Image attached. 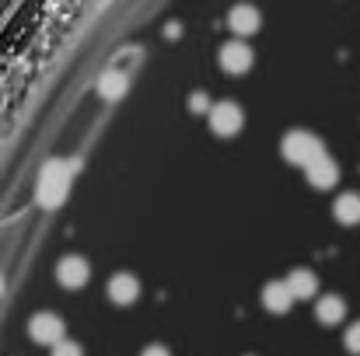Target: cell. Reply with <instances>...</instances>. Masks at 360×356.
Returning <instances> with one entry per match:
<instances>
[{
	"label": "cell",
	"mask_w": 360,
	"mask_h": 356,
	"mask_svg": "<svg viewBox=\"0 0 360 356\" xmlns=\"http://www.w3.org/2000/svg\"><path fill=\"white\" fill-rule=\"evenodd\" d=\"M70 185H74V164L70 161H49L42 168V175H39V192L35 196L46 210H53L67 199Z\"/></svg>",
	"instance_id": "cell-1"
},
{
	"label": "cell",
	"mask_w": 360,
	"mask_h": 356,
	"mask_svg": "<svg viewBox=\"0 0 360 356\" xmlns=\"http://www.w3.org/2000/svg\"><path fill=\"white\" fill-rule=\"evenodd\" d=\"M280 154L290 161V164H297V168H311L319 157H326V143H322V136H315V133H308V129H290L283 140H280Z\"/></svg>",
	"instance_id": "cell-2"
},
{
	"label": "cell",
	"mask_w": 360,
	"mask_h": 356,
	"mask_svg": "<svg viewBox=\"0 0 360 356\" xmlns=\"http://www.w3.org/2000/svg\"><path fill=\"white\" fill-rule=\"evenodd\" d=\"M28 336H32L39 346H60V343L67 339V325H63L60 315L42 311V315H32V318H28Z\"/></svg>",
	"instance_id": "cell-3"
},
{
	"label": "cell",
	"mask_w": 360,
	"mask_h": 356,
	"mask_svg": "<svg viewBox=\"0 0 360 356\" xmlns=\"http://www.w3.org/2000/svg\"><path fill=\"white\" fill-rule=\"evenodd\" d=\"M241 126H245V112H241L238 102H217V105L210 109V129H214L217 136L231 140V136L241 133Z\"/></svg>",
	"instance_id": "cell-4"
},
{
	"label": "cell",
	"mask_w": 360,
	"mask_h": 356,
	"mask_svg": "<svg viewBox=\"0 0 360 356\" xmlns=\"http://www.w3.org/2000/svg\"><path fill=\"white\" fill-rule=\"evenodd\" d=\"M56 279H60V286H67V290H81V286L91 279V265H88V258H81V255H67V258H60V262H56Z\"/></svg>",
	"instance_id": "cell-5"
},
{
	"label": "cell",
	"mask_w": 360,
	"mask_h": 356,
	"mask_svg": "<svg viewBox=\"0 0 360 356\" xmlns=\"http://www.w3.org/2000/svg\"><path fill=\"white\" fill-rule=\"evenodd\" d=\"M252 63H255V56H252V49H248L241 39H231V42L221 46V70H224V74H231V77L248 74Z\"/></svg>",
	"instance_id": "cell-6"
},
{
	"label": "cell",
	"mask_w": 360,
	"mask_h": 356,
	"mask_svg": "<svg viewBox=\"0 0 360 356\" xmlns=\"http://www.w3.org/2000/svg\"><path fill=\"white\" fill-rule=\"evenodd\" d=\"M228 28H231L238 39L255 35V32L262 28V14H259V7H252V4H238V7H231V11H228Z\"/></svg>",
	"instance_id": "cell-7"
},
{
	"label": "cell",
	"mask_w": 360,
	"mask_h": 356,
	"mask_svg": "<svg viewBox=\"0 0 360 356\" xmlns=\"http://www.w3.org/2000/svg\"><path fill=\"white\" fill-rule=\"evenodd\" d=\"M290 304H294V294H290L287 279H276V283H266L262 286V308L269 315H287Z\"/></svg>",
	"instance_id": "cell-8"
},
{
	"label": "cell",
	"mask_w": 360,
	"mask_h": 356,
	"mask_svg": "<svg viewBox=\"0 0 360 356\" xmlns=\"http://www.w3.org/2000/svg\"><path fill=\"white\" fill-rule=\"evenodd\" d=\"M109 301L112 304H120V308H129L136 297H140V283H136V276L133 272H116L112 279H109Z\"/></svg>",
	"instance_id": "cell-9"
},
{
	"label": "cell",
	"mask_w": 360,
	"mask_h": 356,
	"mask_svg": "<svg viewBox=\"0 0 360 356\" xmlns=\"http://www.w3.org/2000/svg\"><path fill=\"white\" fill-rule=\"evenodd\" d=\"M308 182L315 185V189H333L336 182H340V164L326 154V157H319L311 168H308Z\"/></svg>",
	"instance_id": "cell-10"
},
{
	"label": "cell",
	"mask_w": 360,
	"mask_h": 356,
	"mask_svg": "<svg viewBox=\"0 0 360 356\" xmlns=\"http://www.w3.org/2000/svg\"><path fill=\"white\" fill-rule=\"evenodd\" d=\"M287 286H290L294 301H311L319 294V276L311 269H294V272H287Z\"/></svg>",
	"instance_id": "cell-11"
},
{
	"label": "cell",
	"mask_w": 360,
	"mask_h": 356,
	"mask_svg": "<svg viewBox=\"0 0 360 356\" xmlns=\"http://www.w3.org/2000/svg\"><path fill=\"white\" fill-rule=\"evenodd\" d=\"M333 217H336L340 224H347V228H357L360 224V196L357 192H343V196H336V203H333Z\"/></svg>",
	"instance_id": "cell-12"
},
{
	"label": "cell",
	"mask_w": 360,
	"mask_h": 356,
	"mask_svg": "<svg viewBox=\"0 0 360 356\" xmlns=\"http://www.w3.org/2000/svg\"><path fill=\"white\" fill-rule=\"evenodd\" d=\"M343 315H347V301L336 297V294H326V297L315 304V318H319L322 325H340Z\"/></svg>",
	"instance_id": "cell-13"
},
{
	"label": "cell",
	"mask_w": 360,
	"mask_h": 356,
	"mask_svg": "<svg viewBox=\"0 0 360 356\" xmlns=\"http://www.w3.org/2000/svg\"><path fill=\"white\" fill-rule=\"evenodd\" d=\"M98 91H102L105 98H120L122 91H126V74H122V70H109V74L98 81Z\"/></svg>",
	"instance_id": "cell-14"
},
{
	"label": "cell",
	"mask_w": 360,
	"mask_h": 356,
	"mask_svg": "<svg viewBox=\"0 0 360 356\" xmlns=\"http://www.w3.org/2000/svg\"><path fill=\"white\" fill-rule=\"evenodd\" d=\"M343 343H347V350H350V353H360V318L350 325V329H347Z\"/></svg>",
	"instance_id": "cell-15"
},
{
	"label": "cell",
	"mask_w": 360,
	"mask_h": 356,
	"mask_svg": "<svg viewBox=\"0 0 360 356\" xmlns=\"http://www.w3.org/2000/svg\"><path fill=\"white\" fill-rule=\"evenodd\" d=\"M53 356H84V350H81L77 343H70V339H63L60 346H53Z\"/></svg>",
	"instance_id": "cell-16"
},
{
	"label": "cell",
	"mask_w": 360,
	"mask_h": 356,
	"mask_svg": "<svg viewBox=\"0 0 360 356\" xmlns=\"http://www.w3.org/2000/svg\"><path fill=\"white\" fill-rule=\"evenodd\" d=\"M189 109H193V112H207V116H210V109H214V105H210V98H207L203 91H196V95L189 98Z\"/></svg>",
	"instance_id": "cell-17"
},
{
	"label": "cell",
	"mask_w": 360,
	"mask_h": 356,
	"mask_svg": "<svg viewBox=\"0 0 360 356\" xmlns=\"http://www.w3.org/2000/svg\"><path fill=\"white\" fill-rule=\"evenodd\" d=\"M140 356H172V353H168L165 346H147V350H143Z\"/></svg>",
	"instance_id": "cell-18"
},
{
	"label": "cell",
	"mask_w": 360,
	"mask_h": 356,
	"mask_svg": "<svg viewBox=\"0 0 360 356\" xmlns=\"http://www.w3.org/2000/svg\"><path fill=\"white\" fill-rule=\"evenodd\" d=\"M0 294H4V276H0Z\"/></svg>",
	"instance_id": "cell-19"
}]
</instances>
